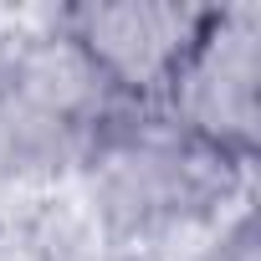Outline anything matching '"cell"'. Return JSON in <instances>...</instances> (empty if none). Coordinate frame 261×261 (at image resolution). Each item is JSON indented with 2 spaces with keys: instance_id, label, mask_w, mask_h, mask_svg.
Masks as SVG:
<instances>
[{
  "instance_id": "1",
  "label": "cell",
  "mask_w": 261,
  "mask_h": 261,
  "mask_svg": "<svg viewBox=\"0 0 261 261\" xmlns=\"http://www.w3.org/2000/svg\"><path fill=\"white\" fill-rule=\"evenodd\" d=\"M92 190L108 225L128 241H169L210 220L241 179V164L174 128L159 108H118L97 134Z\"/></svg>"
},
{
  "instance_id": "2",
  "label": "cell",
  "mask_w": 261,
  "mask_h": 261,
  "mask_svg": "<svg viewBox=\"0 0 261 261\" xmlns=\"http://www.w3.org/2000/svg\"><path fill=\"white\" fill-rule=\"evenodd\" d=\"M118 108L123 102L97 87L67 41L21 51L0 72V174H57L87 164Z\"/></svg>"
},
{
  "instance_id": "3",
  "label": "cell",
  "mask_w": 261,
  "mask_h": 261,
  "mask_svg": "<svg viewBox=\"0 0 261 261\" xmlns=\"http://www.w3.org/2000/svg\"><path fill=\"white\" fill-rule=\"evenodd\" d=\"M215 6L174 0H87L62 11V41L123 108H159Z\"/></svg>"
},
{
  "instance_id": "4",
  "label": "cell",
  "mask_w": 261,
  "mask_h": 261,
  "mask_svg": "<svg viewBox=\"0 0 261 261\" xmlns=\"http://www.w3.org/2000/svg\"><path fill=\"white\" fill-rule=\"evenodd\" d=\"M159 113L230 164H251L261 139V16L215 6Z\"/></svg>"
}]
</instances>
